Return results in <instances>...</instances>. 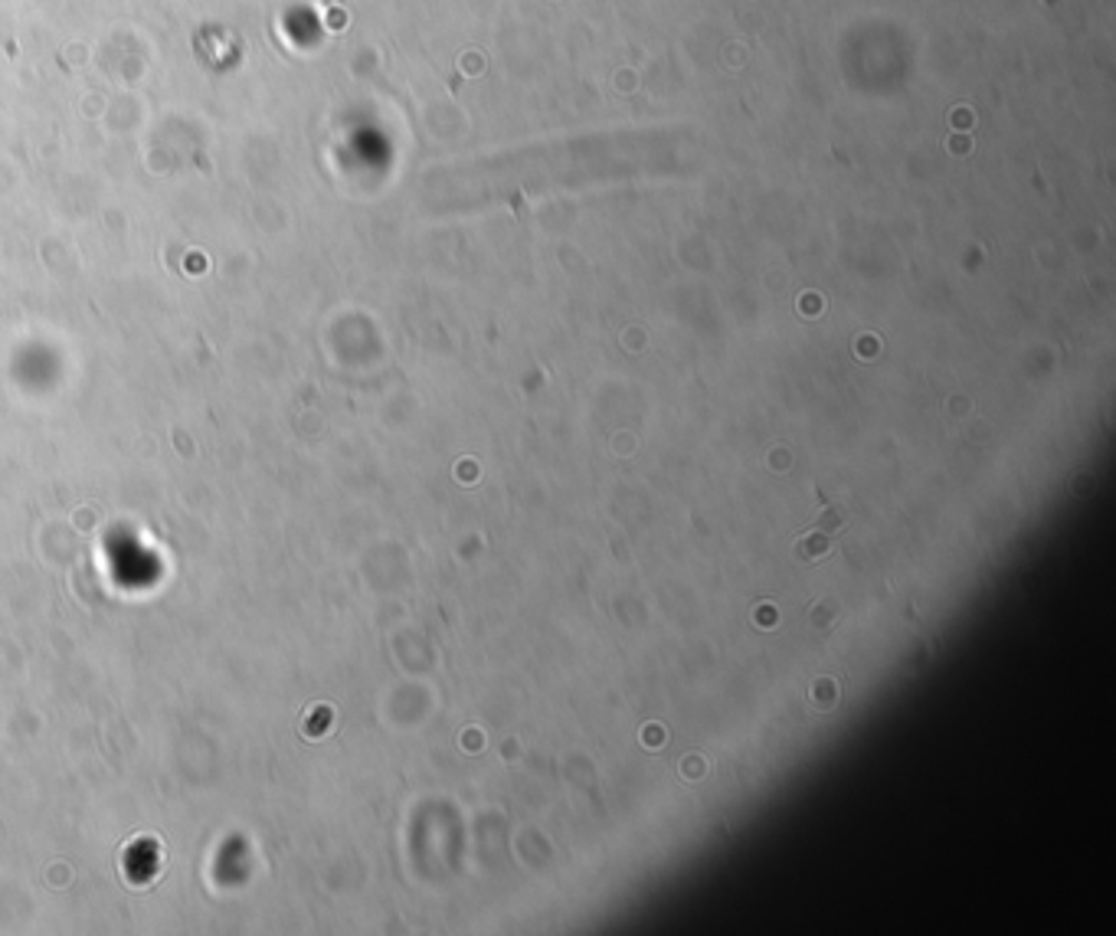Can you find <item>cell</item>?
Returning <instances> with one entry per match:
<instances>
[{
    "instance_id": "obj_1",
    "label": "cell",
    "mask_w": 1116,
    "mask_h": 936,
    "mask_svg": "<svg viewBox=\"0 0 1116 936\" xmlns=\"http://www.w3.org/2000/svg\"><path fill=\"white\" fill-rule=\"evenodd\" d=\"M838 534H841V515L831 508V511H825L823 518L796 540V560H803V564H816V560L828 557V550L835 547V537H838Z\"/></svg>"
}]
</instances>
